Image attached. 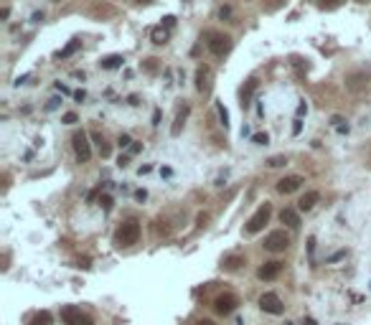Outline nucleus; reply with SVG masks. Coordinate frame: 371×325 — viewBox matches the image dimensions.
<instances>
[{
	"label": "nucleus",
	"instance_id": "obj_1",
	"mask_svg": "<svg viewBox=\"0 0 371 325\" xmlns=\"http://www.w3.org/2000/svg\"><path fill=\"white\" fill-rule=\"evenodd\" d=\"M138 239H140V224L135 218L125 221V224L117 229V234H114V244L117 246H132V244H138Z\"/></svg>",
	"mask_w": 371,
	"mask_h": 325
},
{
	"label": "nucleus",
	"instance_id": "obj_2",
	"mask_svg": "<svg viewBox=\"0 0 371 325\" xmlns=\"http://www.w3.org/2000/svg\"><path fill=\"white\" fill-rule=\"evenodd\" d=\"M71 145H74V155H77L79 162H89V160H92V145H89V137H86L84 130L74 132Z\"/></svg>",
	"mask_w": 371,
	"mask_h": 325
},
{
	"label": "nucleus",
	"instance_id": "obj_3",
	"mask_svg": "<svg viewBox=\"0 0 371 325\" xmlns=\"http://www.w3.org/2000/svg\"><path fill=\"white\" fill-rule=\"evenodd\" d=\"M270 216H272V203L264 201L259 209L255 211V216L247 221V234H259V231L264 229V224L270 221Z\"/></svg>",
	"mask_w": 371,
	"mask_h": 325
},
{
	"label": "nucleus",
	"instance_id": "obj_4",
	"mask_svg": "<svg viewBox=\"0 0 371 325\" xmlns=\"http://www.w3.org/2000/svg\"><path fill=\"white\" fill-rule=\"evenodd\" d=\"M206 43H209V51L214 54V56H224V54H229L231 51V38L227 36V33H216V31H211V33H206Z\"/></svg>",
	"mask_w": 371,
	"mask_h": 325
},
{
	"label": "nucleus",
	"instance_id": "obj_5",
	"mask_svg": "<svg viewBox=\"0 0 371 325\" xmlns=\"http://www.w3.org/2000/svg\"><path fill=\"white\" fill-rule=\"evenodd\" d=\"M287 244H290V236L283 229L270 231V234L264 236V249H267V252H285Z\"/></svg>",
	"mask_w": 371,
	"mask_h": 325
},
{
	"label": "nucleus",
	"instance_id": "obj_6",
	"mask_svg": "<svg viewBox=\"0 0 371 325\" xmlns=\"http://www.w3.org/2000/svg\"><path fill=\"white\" fill-rule=\"evenodd\" d=\"M61 320H64V325H94V323H92V318L84 315L82 310H79V307H74V305L61 307Z\"/></svg>",
	"mask_w": 371,
	"mask_h": 325
},
{
	"label": "nucleus",
	"instance_id": "obj_7",
	"mask_svg": "<svg viewBox=\"0 0 371 325\" xmlns=\"http://www.w3.org/2000/svg\"><path fill=\"white\" fill-rule=\"evenodd\" d=\"M259 307L264 310V313H270V315H280V313L285 310L283 300H280L275 292H264L262 298H259Z\"/></svg>",
	"mask_w": 371,
	"mask_h": 325
},
{
	"label": "nucleus",
	"instance_id": "obj_8",
	"mask_svg": "<svg viewBox=\"0 0 371 325\" xmlns=\"http://www.w3.org/2000/svg\"><path fill=\"white\" fill-rule=\"evenodd\" d=\"M214 305H216V313H219V315H229V313H234V307L239 305V300H236L234 295L227 292V295H219Z\"/></svg>",
	"mask_w": 371,
	"mask_h": 325
},
{
	"label": "nucleus",
	"instance_id": "obj_9",
	"mask_svg": "<svg viewBox=\"0 0 371 325\" xmlns=\"http://www.w3.org/2000/svg\"><path fill=\"white\" fill-rule=\"evenodd\" d=\"M300 186H303L300 175H285L283 181H277V190H280V193H292V190H298Z\"/></svg>",
	"mask_w": 371,
	"mask_h": 325
},
{
	"label": "nucleus",
	"instance_id": "obj_10",
	"mask_svg": "<svg viewBox=\"0 0 371 325\" xmlns=\"http://www.w3.org/2000/svg\"><path fill=\"white\" fill-rule=\"evenodd\" d=\"M280 270H283V264H280V262H264L262 267L257 270V277L259 279H275L280 274Z\"/></svg>",
	"mask_w": 371,
	"mask_h": 325
},
{
	"label": "nucleus",
	"instance_id": "obj_11",
	"mask_svg": "<svg viewBox=\"0 0 371 325\" xmlns=\"http://www.w3.org/2000/svg\"><path fill=\"white\" fill-rule=\"evenodd\" d=\"M257 84H259V81L252 77V79H247V84L242 86V107H244V109L252 105V94L257 92Z\"/></svg>",
	"mask_w": 371,
	"mask_h": 325
},
{
	"label": "nucleus",
	"instance_id": "obj_12",
	"mask_svg": "<svg viewBox=\"0 0 371 325\" xmlns=\"http://www.w3.org/2000/svg\"><path fill=\"white\" fill-rule=\"evenodd\" d=\"M280 221L287 224L290 229H298L300 226V216H298V211H295V209H283V211H280Z\"/></svg>",
	"mask_w": 371,
	"mask_h": 325
},
{
	"label": "nucleus",
	"instance_id": "obj_13",
	"mask_svg": "<svg viewBox=\"0 0 371 325\" xmlns=\"http://www.w3.org/2000/svg\"><path fill=\"white\" fill-rule=\"evenodd\" d=\"M320 201V193H318V190H310V193H305L303 198H300V211H310V209H313V206Z\"/></svg>",
	"mask_w": 371,
	"mask_h": 325
},
{
	"label": "nucleus",
	"instance_id": "obj_14",
	"mask_svg": "<svg viewBox=\"0 0 371 325\" xmlns=\"http://www.w3.org/2000/svg\"><path fill=\"white\" fill-rule=\"evenodd\" d=\"M209 66H199V71H196V89L199 92H206L209 89Z\"/></svg>",
	"mask_w": 371,
	"mask_h": 325
},
{
	"label": "nucleus",
	"instance_id": "obj_15",
	"mask_svg": "<svg viewBox=\"0 0 371 325\" xmlns=\"http://www.w3.org/2000/svg\"><path fill=\"white\" fill-rule=\"evenodd\" d=\"M54 323V315L49 313V310H41V313L33 315V320L28 323V325H51Z\"/></svg>",
	"mask_w": 371,
	"mask_h": 325
},
{
	"label": "nucleus",
	"instance_id": "obj_16",
	"mask_svg": "<svg viewBox=\"0 0 371 325\" xmlns=\"http://www.w3.org/2000/svg\"><path fill=\"white\" fill-rule=\"evenodd\" d=\"M122 61H125L122 56L112 54V56H107V58H102V61H99V66H102V69H117V66H122Z\"/></svg>",
	"mask_w": 371,
	"mask_h": 325
},
{
	"label": "nucleus",
	"instance_id": "obj_17",
	"mask_svg": "<svg viewBox=\"0 0 371 325\" xmlns=\"http://www.w3.org/2000/svg\"><path fill=\"white\" fill-rule=\"evenodd\" d=\"M186 117H188V107H183L181 112H178V117H175V122H173V135H181V127H183V122H186Z\"/></svg>",
	"mask_w": 371,
	"mask_h": 325
},
{
	"label": "nucleus",
	"instance_id": "obj_18",
	"mask_svg": "<svg viewBox=\"0 0 371 325\" xmlns=\"http://www.w3.org/2000/svg\"><path fill=\"white\" fill-rule=\"evenodd\" d=\"M153 43H158V46H163V43H168V31H163V26L160 28H153Z\"/></svg>",
	"mask_w": 371,
	"mask_h": 325
},
{
	"label": "nucleus",
	"instance_id": "obj_19",
	"mask_svg": "<svg viewBox=\"0 0 371 325\" xmlns=\"http://www.w3.org/2000/svg\"><path fill=\"white\" fill-rule=\"evenodd\" d=\"M94 142L99 145V153H102V158H110V145L102 140V135H94Z\"/></svg>",
	"mask_w": 371,
	"mask_h": 325
},
{
	"label": "nucleus",
	"instance_id": "obj_20",
	"mask_svg": "<svg viewBox=\"0 0 371 325\" xmlns=\"http://www.w3.org/2000/svg\"><path fill=\"white\" fill-rule=\"evenodd\" d=\"M242 262H244L242 257H229V259H224V267H227V270H239Z\"/></svg>",
	"mask_w": 371,
	"mask_h": 325
},
{
	"label": "nucleus",
	"instance_id": "obj_21",
	"mask_svg": "<svg viewBox=\"0 0 371 325\" xmlns=\"http://www.w3.org/2000/svg\"><path fill=\"white\" fill-rule=\"evenodd\" d=\"M79 46H82V41H71V43H69V46H66V49H64L61 54H58V56H61V58H66V56H71L74 51H77Z\"/></svg>",
	"mask_w": 371,
	"mask_h": 325
},
{
	"label": "nucleus",
	"instance_id": "obj_22",
	"mask_svg": "<svg viewBox=\"0 0 371 325\" xmlns=\"http://www.w3.org/2000/svg\"><path fill=\"white\" fill-rule=\"evenodd\" d=\"M216 109H219V117H221V122H224V127H229V112L224 109L221 102H216Z\"/></svg>",
	"mask_w": 371,
	"mask_h": 325
},
{
	"label": "nucleus",
	"instance_id": "obj_23",
	"mask_svg": "<svg viewBox=\"0 0 371 325\" xmlns=\"http://www.w3.org/2000/svg\"><path fill=\"white\" fill-rule=\"evenodd\" d=\"M285 158L283 155H277V158H270V160H267V165H270V168H280V165H285Z\"/></svg>",
	"mask_w": 371,
	"mask_h": 325
},
{
	"label": "nucleus",
	"instance_id": "obj_24",
	"mask_svg": "<svg viewBox=\"0 0 371 325\" xmlns=\"http://www.w3.org/2000/svg\"><path fill=\"white\" fill-rule=\"evenodd\" d=\"M99 206H102V209H105V211H112V198L105 193V196H102L99 198Z\"/></svg>",
	"mask_w": 371,
	"mask_h": 325
},
{
	"label": "nucleus",
	"instance_id": "obj_25",
	"mask_svg": "<svg viewBox=\"0 0 371 325\" xmlns=\"http://www.w3.org/2000/svg\"><path fill=\"white\" fill-rule=\"evenodd\" d=\"M252 140H255L257 145H267V142H270V137H267V135H262V132H259V135H252Z\"/></svg>",
	"mask_w": 371,
	"mask_h": 325
},
{
	"label": "nucleus",
	"instance_id": "obj_26",
	"mask_svg": "<svg viewBox=\"0 0 371 325\" xmlns=\"http://www.w3.org/2000/svg\"><path fill=\"white\" fill-rule=\"evenodd\" d=\"M61 120H64V125H74V122H77V114H74V112H66Z\"/></svg>",
	"mask_w": 371,
	"mask_h": 325
},
{
	"label": "nucleus",
	"instance_id": "obj_27",
	"mask_svg": "<svg viewBox=\"0 0 371 325\" xmlns=\"http://www.w3.org/2000/svg\"><path fill=\"white\" fill-rule=\"evenodd\" d=\"M300 130H303V120H300V117H295V125H292V135H300Z\"/></svg>",
	"mask_w": 371,
	"mask_h": 325
},
{
	"label": "nucleus",
	"instance_id": "obj_28",
	"mask_svg": "<svg viewBox=\"0 0 371 325\" xmlns=\"http://www.w3.org/2000/svg\"><path fill=\"white\" fill-rule=\"evenodd\" d=\"M130 142H132L130 135H120V140H117V145H120V147H130Z\"/></svg>",
	"mask_w": 371,
	"mask_h": 325
},
{
	"label": "nucleus",
	"instance_id": "obj_29",
	"mask_svg": "<svg viewBox=\"0 0 371 325\" xmlns=\"http://www.w3.org/2000/svg\"><path fill=\"white\" fill-rule=\"evenodd\" d=\"M79 267H82V270H89V267H92V259H89V257L79 259Z\"/></svg>",
	"mask_w": 371,
	"mask_h": 325
},
{
	"label": "nucleus",
	"instance_id": "obj_30",
	"mask_svg": "<svg viewBox=\"0 0 371 325\" xmlns=\"http://www.w3.org/2000/svg\"><path fill=\"white\" fill-rule=\"evenodd\" d=\"M323 5H328V8H336V5H341V0H320Z\"/></svg>",
	"mask_w": 371,
	"mask_h": 325
},
{
	"label": "nucleus",
	"instance_id": "obj_31",
	"mask_svg": "<svg viewBox=\"0 0 371 325\" xmlns=\"http://www.w3.org/2000/svg\"><path fill=\"white\" fill-rule=\"evenodd\" d=\"M173 23H175V18H173V16H166V18H163V26H166V28H171Z\"/></svg>",
	"mask_w": 371,
	"mask_h": 325
},
{
	"label": "nucleus",
	"instance_id": "obj_32",
	"mask_svg": "<svg viewBox=\"0 0 371 325\" xmlns=\"http://www.w3.org/2000/svg\"><path fill=\"white\" fill-rule=\"evenodd\" d=\"M308 112V105H305V102H300V105H298V117H303Z\"/></svg>",
	"mask_w": 371,
	"mask_h": 325
},
{
	"label": "nucleus",
	"instance_id": "obj_33",
	"mask_svg": "<svg viewBox=\"0 0 371 325\" xmlns=\"http://www.w3.org/2000/svg\"><path fill=\"white\" fill-rule=\"evenodd\" d=\"M219 16H221V18H229V16H231V8H221Z\"/></svg>",
	"mask_w": 371,
	"mask_h": 325
},
{
	"label": "nucleus",
	"instance_id": "obj_34",
	"mask_svg": "<svg viewBox=\"0 0 371 325\" xmlns=\"http://www.w3.org/2000/svg\"><path fill=\"white\" fill-rule=\"evenodd\" d=\"M155 61H158V58H147V64H145L147 71H155Z\"/></svg>",
	"mask_w": 371,
	"mask_h": 325
},
{
	"label": "nucleus",
	"instance_id": "obj_35",
	"mask_svg": "<svg viewBox=\"0 0 371 325\" xmlns=\"http://www.w3.org/2000/svg\"><path fill=\"white\" fill-rule=\"evenodd\" d=\"M135 198H138V201H145V198H147V193L140 188V190H135Z\"/></svg>",
	"mask_w": 371,
	"mask_h": 325
},
{
	"label": "nucleus",
	"instance_id": "obj_36",
	"mask_svg": "<svg viewBox=\"0 0 371 325\" xmlns=\"http://www.w3.org/2000/svg\"><path fill=\"white\" fill-rule=\"evenodd\" d=\"M56 89H58V92H61V94H69V86H64L61 81H58V84H56Z\"/></svg>",
	"mask_w": 371,
	"mask_h": 325
},
{
	"label": "nucleus",
	"instance_id": "obj_37",
	"mask_svg": "<svg viewBox=\"0 0 371 325\" xmlns=\"http://www.w3.org/2000/svg\"><path fill=\"white\" fill-rule=\"evenodd\" d=\"M8 16H10V8H3V10H0V18H3V21H5Z\"/></svg>",
	"mask_w": 371,
	"mask_h": 325
},
{
	"label": "nucleus",
	"instance_id": "obj_38",
	"mask_svg": "<svg viewBox=\"0 0 371 325\" xmlns=\"http://www.w3.org/2000/svg\"><path fill=\"white\" fill-rule=\"evenodd\" d=\"M74 97H77V102H84V99H86V94H84V92H74Z\"/></svg>",
	"mask_w": 371,
	"mask_h": 325
},
{
	"label": "nucleus",
	"instance_id": "obj_39",
	"mask_svg": "<svg viewBox=\"0 0 371 325\" xmlns=\"http://www.w3.org/2000/svg\"><path fill=\"white\" fill-rule=\"evenodd\" d=\"M56 107H58V99H51V102H49V107H46V109H56Z\"/></svg>",
	"mask_w": 371,
	"mask_h": 325
},
{
	"label": "nucleus",
	"instance_id": "obj_40",
	"mask_svg": "<svg viewBox=\"0 0 371 325\" xmlns=\"http://www.w3.org/2000/svg\"><path fill=\"white\" fill-rule=\"evenodd\" d=\"M160 122V109H155V114H153V125H158Z\"/></svg>",
	"mask_w": 371,
	"mask_h": 325
},
{
	"label": "nucleus",
	"instance_id": "obj_41",
	"mask_svg": "<svg viewBox=\"0 0 371 325\" xmlns=\"http://www.w3.org/2000/svg\"><path fill=\"white\" fill-rule=\"evenodd\" d=\"M343 254H346V252H338V254H333V257H331L328 262H338V259H341V257H343Z\"/></svg>",
	"mask_w": 371,
	"mask_h": 325
},
{
	"label": "nucleus",
	"instance_id": "obj_42",
	"mask_svg": "<svg viewBox=\"0 0 371 325\" xmlns=\"http://www.w3.org/2000/svg\"><path fill=\"white\" fill-rule=\"evenodd\" d=\"M196 325H216V323H214V320H199Z\"/></svg>",
	"mask_w": 371,
	"mask_h": 325
},
{
	"label": "nucleus",
	"instance_id": "obj_43",
	"mask_svg": "<svg viewBox=\"0 0 371 325\" xmlns=\"http://www.w3.org/2000/svg\"><path fill=\"white\" fill-rule=\"evenodd\" d=\"M303 325H315V320H313V318H305V320H303Z\"/></svg>",
	"mask_w": 371,
	"mask_h": 325
},
{
	"label": "nucleus",
	"instance_id": "obj_44",
	"mask_svg": "<svg viewBox=\"0 0 371 325\" xmlns=\"http://www.w3.org/2000/svg\"><path fill=\"white\" fill-rule=\"evenodd\" d=\"M138 3H153V0H138Z\"/></svg>",
	"mask_w": 371,
	"mask_h": 325
},
{
	"label": "nucleus",
	"instance_id": "obj_45",
	"mask_svg": "<svg viewBox=\"0 0 371 325\" xmlns=\"http://www.w3.org/2000/svg\"><path fill=\"white\" fill-rule=\"evenodd\" d=\"M56 3H61V0H56Z\"/></svg>",
	"mask_w": 371,
	"mask_h": 325
},
{
	"label": "nucleus",
	"instance_id": "obj_46",
	"mask_svg": "<svg viewBox=\"0 0 371 325\" xmlns=\"http://www.w3.org/2000/svg\"><path fill=\"white\" fill-rule=\"evenodd\" d=\"M361 3H366V0H361Z\"/></svg>",
	"mask_w": 371,
	"mask_h": 325
}]
</instances>
